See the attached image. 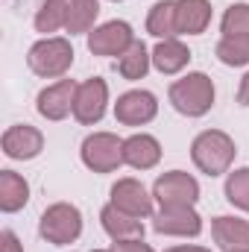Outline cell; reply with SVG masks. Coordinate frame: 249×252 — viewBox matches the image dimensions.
Returning a JSON list of instances; mask_svg holds the SVG:
<instances>
[{
    "label": "cell",
    "instance_id": "cell-1",
    "mask_svg": "<svg viewBox=\"0 0 249 252\" xmlns=\"http://www.w3.org/2000/svg\"><path fill=\"white\" fill-rule=\"evenodd\" d=\"M235 141L226 135V132H220V129H205V132H199L196 138H193V144H190V158H193V164L202 170V173H208V176H223V173H229V167H232V161H235Z\"/></svg>",
    "mask_w": 249,
    "mask_h": 252
},
{
    "label": "cell",
    "instance_id": "cell-2",
    "mask_svg": "<svg viewBox=\"0 0 249 252\" xmlns=\"http://www.w3.org/2000/svg\"><path fill=\"white\" fill-rule=\"evenodd\" d=\"M170 103L179 115L202 118L214 106V82L205 73H187L170 85Z\"/></svg>",
    "mask_w": 249,
    "mask_h": 252
},
{
    "label": "cell",
    "instance_id": "cell-3",
    "mask_svg": "<svg viewBox=\"0 0 249 252\" xmlns=\"http://www.w3.org/2000/svg\"><path fill=\"white\" fill-rule=\"evenodd\" d=\"M27 64L32 73L44 76V79H56V76H64L73 64V47L67 38H59V35H50V38H41L38 44L30 47L27 53Z\"/></svg>",
    "mask_w": 249,
    "mask_h": 252
},
{
    "label": "cell",
    "instance_id": "cell-4",
    "mask_svg": "<svg viewBox=\"0 0 249 252\" xmlns=\"http://www.w3.org/2000/svg\"><path fill=\"white\" fill-rule=\"evenodd\" d=\"M38 232L47 244H56V247H64V244H73L79 235H82V214L76 205L70 202H56L50 205L44 214H41V223H38Z\"/></svg>",
    "mask_w": 249,
    "mask_h": 252
},
{
    "label": "cell",
    "instance_id": "cell-5",
    "mask_svg": "<svg viewBox=\"0 0 249 252\" xmlns=\"http://www.w3.org/2000/svg\"><path fill=\"white\" fill-rule=\"evenodd\" d=\"M82 164L94 173H112L124 161V141L112 132H94L82 141Z\"/></svg>",
    "mask_w": 249,
    "mask_h": 252
},
{
    "label": "cell",
    "instance_id": "cell-6",
    "mask_svg": "<svg viewBox=\"0 0 249 252\" xmlns=\"http://www.w3.org/2000/svg\"><path fill=\"white\" fill-rule=\"evenodd\" d=\"M106 103H109V85L100 76L85 79L76 88V100H73V118L85 126L100 124V118L106 115Z\"/></svg>",
    "mask_w": 249,
    "mask_h": 252
},
{
    "label": "cell",
    "instance_id": "cell-7",
    "mask_svg": "<svg viewBox=\"0 0 249 252\" xmlns=\"http://www.w3.org/2000/svg\"><path fill=\"white\" fill-rule=\"evenodd\" d=\"M135 44V32L126 21H109L88 32V50L94 56H124Z\"/></svg>",
    "mask_w": 249,
    "mask_h": 252
},
{
    "label": "cell",
    "instance_id": "cell-8",
    "mask_svg": "<svg viewBox=\"0 0 249 252\" xmlns=\"http://www.w3.org/2000/svg\"><path fill=\"white\" fill-rule=\"evenodd\" d=\"M153 196L158 199V205H193L199 199V182L182 170H170L156 179Z\"/></svg>",
    "mask_w": 249,
    "mask_h": 252
},
{
    "label": "cell",
    "instance_id": "cell-9",
    "mask_svg": "<svg viewBox=\"0 0 249 252\" xmlns=\"http://www.w3.org/2000/svg\"><path fill=\"white\" fill-rule=\"evenodd\" d=\"M156 232L158 235H176V238H196L202 232V217L193 211V205H161L156 214Z\"/></svg>",
    "mask_w": 249,
    "mask_h": 252
},
{
    "label": "cell",
    "instance_id": "cell-10",
    "mask_svg": "<svg viewBox=\"0 0 249 252\" xmlns=\"http://www.w3.org/2000/svg\"><path fill=\"white\" fill-rule=\"evenodd\" d=\"M158 115V103H156V94L150 91H126L118 97L115 103V118L124 126H144L150 124L153 118Z\"/></svg>",
    "mask_w": 249,
    "mask_h": 252
},
{
    "label": "cell",
    "instance_id": "cell-11",
    "mask_svg": "<svg viewBox=\"0 0 249 252\" xmlns=\"http://www.w3.org/2000/svg\"><path fill=\"white\" fill-rule=\"evenodd\" d=\"M76 82L73 79H59L53 85H47L41 94H38V115L47 118V121H64L70 112H73V100H76Z\"/></svg>",
    "mask_w": 249,
    "mask_h": 252
},
{
    "label": "cell",
    "instance_id": "cell-12",
    "mask_svg": "<svg viewBox=\"0 0 249 252\" xmlns=\"http://www.w3.org/2000/svg\"><path fill=\"white\" fill-rule=\"evenodd\" d=\"M41 150H44V135L35 126L18 124V126H9L3 132V153L9 158L27 161V158H35Z\"/></svg>",
    "mask_w": 249,
    "mask_h": 252
},
{
    "label": "cell",
    "instance_id": "cell-13",
    "mask_svg": "<svg viewBox=\"0 0 249 252\" xmlns=\"http://www.w3.org/2000/svg\"><path fill=\"white\" fill-rule=\"evenodd\" d=\"M112 205H118L121 211L138 217V220L153 214V196L138 179H118L112 188Z\"/></svg>",
    "mask_w": 249,
    "mask_h": 252
},
{
    "label": "cell",
    "instance_id": "cell-14",
    "mask_svg": "<svg viewBox=\"0 0 249 252\" xmlns=\"http://www.w3.org/2000/svg\"><path fill=\"white\" fill-rule=\"evenodd\" d=\"M161 158V144L153 135H132L124 141V161L135 170H150Z\"/></svg>",
    "mask_w": 249,
    "mask_h": 252
},
{
    "label": "cell",
    "instance_id": "cell-15",
    "mask_svg": "<svg viewBox=\"0 0 249 252\" xmlns=\"http://www.w3.org/2000/svg\"><path fill=\"white\" fill-rule=\"evenodd\" d=\"M211 24L208 0H176V30L182 35H199Z\"/></svg>",
    "mask_w": 249,
    "mask_h": 252
},
{
    "label": "cell",
    "instance_id": "cell-16",
    "mask_svg": "<svg viewBox=\"0 0 249 252\" xmlns=\"http://www.w3.org/2000/svg\"><path fill=\"white\" fill-rule=\"evenodd\" d=\"M100 223H103L106 235H109V238H115V241L144 238V223H141L138 217H132V214L121 211V208H118V205H112V202L100 211Z\"/></svg>",
    "mask_w": 249,
    "mask_h": 252
},
{
    "label": "cell",
    "instance_id": "cell-17",
    "mask_svg": "<svg viewBox=\"0 0 249 252\" xmlns=\"http://www.w3.org/2000/svg\"><path fill=\"white\" fill-rule=\"evenodd\" d=\"M211 235L217 247L226 252L232 250H249V223L241 217H214Z\"/></svg>",
    "mask_w": 249,
    "mask_h": 252
},
{
    "label": "cell",
    "instance_id": "cell-18",
    "mask_svg": "<svg viewBox=\"0 0 249 252\" xmlns=\"http://www.w3.org/2000/svg\"><path fill=\"white\" fill-rule=\"evenodd\" d=\"M187 62H190V50L179 38H161L153 50V64L161 73H179Z\"/></svg>",
    "mask_w": 249,
    "mask_h": 252
},
{
    "label": "cell",
    "instance_id": "cell-19",
    "mask_svg": "<svg viewBox=\"0 0 249 252\" xmlns=\"http://www.w3.org/2000/svg\"><path fill=\"white\" fill-rule=\"evenodd\" d=\"M30 199V185L24 176H18L15 170H0V208L6 214H15L27 205Z\"/></svg>",
    "mask_w": 249,
    "mask_h": 252
},
{
    "label": "cell",
    "instance_id": "cell-20",
    "mask_svg": "<svg viewBox=\"0 0 249 252\" xmlns=\"http://www.w3.org/2000/svg\"><path fill=\"white\" fill-rule=\"evenodd\" d=\"M147 32L156 35L158 41L161 38H173L179 30H176V0H158L150 15H147Z\"/></svg>",
    "mask_w": 249,
    "mask_h": 252
},
{
    "label": "cell",
    "instance_id": "cell-21",
    "mask_svg": "<svg viewBox=\"0 0 249 252\" xmlns=\"http://www.w3.org/2000/svg\"><path fill=\"white\" fill-rule=\"evenodd\" d=\"M97 15H100V3H97V0H70L64 30H67L70 35H76V32H88V30L94 27Z\"/></svg>",
    "mask_w": 249,
    "mask_h": 252
},
{
    "label": "cell",
    "instance_id": "cell-22",
    "mask_svg": "<svg viewBox=\"0 0 249 252\" xmlns=\"http://www.w3.org/2000/svg\"><path fill=\"white\" fill-rule=\"evenodd\" d=\"M150 62H153V56L147 53L144 41H135L124 56L118 59V70H121L124 79H144L147 70H150Z\"/></svg>",
    "mask_w": 249,
    "mask_h": 252
},
{
    "label": "cell",
    "instance_id": "cell-23",
    "mask_svg": "<svg viewBox=\"0 0 249 252\" xmlns=\"http://www.w3.org/2000/svg\"><path fill=\"white\" fill-rule=\"evenodd\" d=\"M67 9H70V0H41V9L35 15V30L38 32H56L59 27L67 24Z\"/></svg>",
    "mask_w": 249,
    "mask_h": 252
},
{
    "label": "cell",
    "instance_id": "cell-24",
    "mask_svg": "<svg viewBox=\"0 0 249 252\" xmlns=\"http://www.w3.org/2000/svg\"><path fill=\"white\" fill-rule=\"evenodd\" d=\"M217 59L229 67L249 64V35H223L217 41Z\"/></svg>",
    "mask_w": 249,
    "mask_h": 252
},
{
    "label": "cell",
    "instance_id": "cell-25",
    "mask_svg": "<svg viewBox=\"0 0 249 252\" xmlns=\"http://www.w3.org/2000/svg\"><path fill=\"white\" fill-rule=\"evenodd\" d=\"M226 199L232 205H238L241 211H249V167H241V170L229 173V179H226Z\"/></svg>",
    "mask_w": 249,
    "mask_h": 252
},
{
    "label": "cell",
    "instance_id": "cell-26",
    "mask_svg": "<svg viewBox=\"0 0 249 252\" xmlns=\"http://www.w3.org/2000/svg\"><path fill=\"white\" fill-rule=\"evenodd\" d=\"M220 27L223 35H249V3H232Z\"/></svg>",
    "mask_w": 249,
    "mask_h": 252
},
{
    "label": "cell",
    "instance_id": "cell-27",
    "mask_svg": "<svg viewBox=\"0 0 249 252\" xmlns=\"http://www.w3.org/2000/svg\"><path fill=\"white\" fill-rule=\"evenodd\" d=\"M115 252H156L150 244H144V238H132V241H115Z\"/></svg>",
    "mask_w": 249,
    "mask_h": 252
},
{
    "label": "cell",
    "instance_id": "cell-28",
    "mask_svg": "<svg viewBox=\"0 0 249 252\" xmlns=\"http://www.w3.org/2000/svg\"><path fill=\"white\" fill-rule=\"evenodd\" d=\"M0 241H3V244H0L3 252H24V250H21V244H18V238H15V232H9V229L0 235Z\"/></svg>",
    "mask_w": 249,
    "mask_h": 252
},
{
    "label": "cell",
    "instance_id": "cell-29",
    "mask_svg": "<svg viewBox=\"0 0 249 252\" xmlns=\"http://www.w3.org/2000/svg\"><path fill=\"white\" fill-rule=\"evenodd\" d=\"M238 103H241V106H249V70L244 73V79H241V88H238Z\"/></svg>",
    "mask_w": 249,
    "mask_h": 252
},
{
    "label": "cell",
    "instance_id": "cell-30",
    "mask_svg": "<svg viewBox=\"0 0 249 252\" xmlns=\"http://www.w3.org/2000/svg\"><path fill=\"white\" fill-rule=\"evenodd\" d=\"M167 252H211V250H205V247H173Z\"/></svg>",
    "mask_w": 249,
    "mask_h": 252
},
{
    "label": "cell",
    "instance_id": "cell-31",
    "mask_svg": "<svg viewBox=\"0 0 249 252\" xmlns=\"http://www.w3.org/2000/svg\"><path fill=\"white\" fill-rule=\"evenodd\" d=\"M91 252H115V250H91Z\"/></svg>",
    "mask_w": 249,
    "mask_h": 252
},
{
    "label": "cell",
    "instance_id": "cell-32",
    "mask_svg": "<svg viewBox=\"0 0 249 252\" xmlns=\"http://www.w3.org/2000/svg\"><path fill=\"white\" fill-rule=\"evenodd\" d=\"M232 252H249V250H232Z\"/></svg>",
    "mask_w": 249,
    "mask_h": 252
},
{
    "label": "cell",
    "instance_id": "cell-33",
    "mask_svg": "<svg viewBox=\"0 0 249 252\" xmlns=\"http://www.w3.org/2000/svg\"><path fill=\"white\" fill-rule=\"evenodd\" d=\"M115 3H118V0H115Z\"/></svg>",
    "mask_w": 249,
    "mask_h": 252
}]
</instances>
